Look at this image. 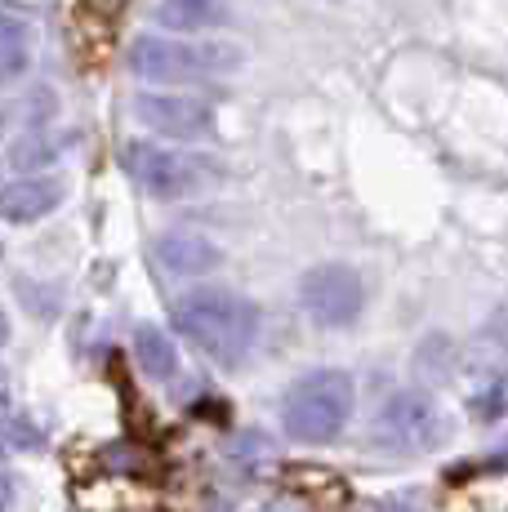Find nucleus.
<instances>
[{"instance_id":"nucleus-11","label":"nucleus","mask_w":508,"mask_h":512,"mask_svg":"<svg viewBox=\"0 0 508 512\" xmlns=\"http://www.w3.org/2000/svg\"><path fill=\"white\" fill-rule=\"evenodd\" d=\"M156 18L170 32H205V27H219L228 14H223L219 0H161Z\"/></svg>"},{"instance_id":"nucleus-15","label":"nucleus","mask_w":508,"mask_h":512,"mask_svg":"<svg viewBox=\"0 0 508 512\" xmlns=\"http://www.w3.org/2000/svg\"><path fill=\"white\" fill-rule=\"evenodd\" d=\"M495 334H500V339H504V348H508V308L500 312V321H495Z\"/></svg>"},{"instance_id":"nucleus-9","label":"nucleus","mask_w":508,"mask_h":512,"mask_svg":"<svg viewBox=\"0 0 508 512\" xmlns=\"http://www.w3.org/2000/svg\"><path fill=\"white\" fill-rule=\"evenodd\" d=\"M63 179H14L0 187V219L9 223H36L63 201Z\"/></svg>"},{"instance_id":"nucleus-7","label":"nucleus","mask_w":508,"mask_h":512,"mask_svg":"<svg viewBox=\"0 0 508 512\" xmlns=\"http://www.w3.org/2000/svg\"><path fill=\"white\" fill-rule=\"evenodd\" d=\"M134 116L165 139H205L214 134V107L192 94H139Z\"/></svg>"},{"instance_id":"nucleus-6","label":"nucleus","mask_w":508,"mask_h":512,"mask_svg":"<svg viewBox=\"0 0 508 512\" xmlns=\"http://www.w3.org/2000/svg\"><path fill=\"white\" fill-rule=\"evenodd\" d=\"M125 170L156 201H179L205 183V161L188 152H170L156 143H130L125 147Z\"/></svg>"},{"instance_id":"nucleus-12","label":"nucleus","mask_w":508,"mask_h":512,"mask_svg":"<svg viewBox=\"0 0 508 512\" xmlns=\"http://www.w3.org/2000/svg\"><path fill=\"white\" fill-rule=\"evenodd\" d=\"M58 156V143L50 139V134H23V139H14V147H9V165L14 170H41V165H54Z\"/></svg>"},{"instance_id":"nucleus-8","label":"nucleus","mask_w":508,"mask_h":512,"mask_svg":"<svg viewBox=\"0 0 508 512\" xmlns=\"http://www.w3.org/2000/svg\"><path fill=\"white\" fill-rule=\"evenodd\" d=\"M219 259H223L219 245L197 232H170L156 241V263H161L170 277H201V272L219 268Z\"/></svg>"},{"instance_id":"nucleus-14","label":"nucleus","mask_w":508,"mask_h":512,"mask_svg":"<svg viewBox=\"0 0 508 512\" xmlns=\"http://www.w3.org/2000/svg\"><path fill=\"white\" fill-rule=\"evenodd\" d=\"M9 499H14V486H9V477H5V472H0V512L9 508Z\"/></svg>"},{"instance_id":"nucleus-16","label":"nucleus","mask_w":508,"mask_h":512,"mask_svg":"<svg viewBox=\"0 0 508 512\" xmlns=\"http://www.w3.org/2000/svg\"><path fill=\"white\" fill-rule=\"evenodd\" d=\"M5 339H9V317L0 312V348H5Z\"/></svg>"},{"instance_id":"nucleus-13","label":"nucleus","mask_w":508,"mask_h":512,"mask_svg":"<svg viewBox=\"0 0 508 512\" xmlns=\"http://www.w3.org/2000/svg\"><path fill=\"white\" fill-rule=\"evenodd\" d=\"M473 410H477V419H500V415H508V374H495V379H486V388L473 397Z\"/></svg>"},{"instance_id":"nucleus-5","label":"nucleus","mask_w":508,"mask_h":512,"mask_svg":"<svg viewBox=\"0 0 508 512\" xmlns=\"http://www.w3.org/2000/svg\"><path fill=\"white\" fill-rule=\"evenodd\" d=\"M299 303H304V312L317 326L339 330V326H353L361 317L366 290H361L357 268H348V263H317L299 281Z\"/></svg>"},{"instance_id":"nucleus-1","label":"nucleus","mask_w":508,"mask_h":512,"mask_svg":"<svg viewBox=\"0 0 508 512\" xmlns=\"http://www.w3.org/2000/svg\"><path fill=\"white\" fill-rule=\"evenodd\" d=\"M174 326L210 361L237 366V361H246L254 339H259V308L232 290L205 285V290H192L174 303Z\"/></svg>"},{"instance_id":"nucleus-10","label":"nucleus","mask_w":508,"mask_h":512,"mask_svg":"<svg viewBox=\"0 0 508 512\" xmlns=\"http://www.w3.org/2000/svg\"><path fill=\"white\" fill-rule=\"evenodd\" d=\"M134 357H139V366L148 379H174V370H179V348L170 343V334L156 330V326H139L134 330Z\"/></svg>"},{"instance_id":"nucleus-2","label":"nucleus","mask_w":508,"mask_h":512,"mask_svg":"<svg viewBox=\"0 0 508 512\" xmlns=\"http://www.w3.org/2000/svg\"><path fill=\"white\" fill-rule=\"evenodd\" d=\"M353 379L344 370H312L281 401V428L304 446H326L353 415Z\"/></svg>"},{"instance_id":"nucleus-4","label":"nucleus","mask_w":508,"mask_h":512,"mask_svg":"<svg viewBox=\"0 0 508 512\" xmlns=\"http://www.w3.org/2000/svg\"><path fill=\"white\" fill-rule=\"evenodd\" d=\"M375 441H384L388 450H402V455H419V450H437L451 437V419L437 406V397L419 388L393 392V397L379 406L375 423H370Z\"/></svg>"},{"instance_id":"nucleus-17","label":"nucleus","mask_w":508,"mask_h":512,"mask_svg":"<svg viewBox=\"0 0 508 512\" xmlns=\"http://www.w3.org/2000/svg\"><path fill=\"white\" fill-rule=\"evenodd\" d=\"M0 254H5V245H0Z\"/></svg>"},{"instance_id":"nucleus-3","label":"nucleus","mask_w":508,"mask_h":512,"mask_svg":"<svg viewBox=\"0 0 508 512\" xmlns=\"http://www.w3.org/2000/svg\"><path fill=\"white\" fill-rule=\"evenodd\" d=\"M241 49L228 41H165V36H139L130 45V72L148 85H183L205 76H228L241 67Z\"/></svg>"}]
</instances>
